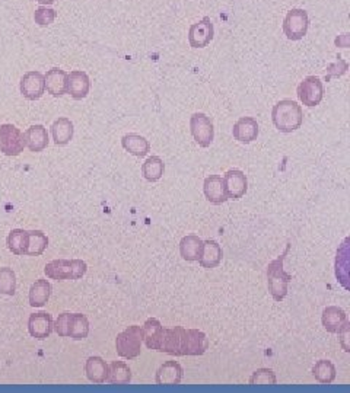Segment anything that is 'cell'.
Here are the masks:
<instances>
[{
    "label": "cell",
    "mask_w": 350,
    "mask_h": 393,
    "mask_svg": "<svg viewBox=\"0 0 350 393\" xmlns=\"http://www.w3.org/2000/svg\"><path fill=\"white\" fill-rule=\"evenodd\" d=\"M207 348H209V338L204 332L175 326L173 330H165L164 328L158 351L175 357H197L203 356Z\"/></svg>",
    "instance_id": "6da1fadb"
},
{
    "label": "cell",
    "mask_w": 350,
    "mask_h": 393,
    "mask_svg": "<svg viewBox=\"0 0 350 393\" xmlns=\"http://www.w3.org/2000/svg\"><path fill=\"white\" fill-rule=\"evenodd\" d=\"M271 120L280 133H292L301 128L304 123V111L298 102L282 99L271 110Z\"/></svg>",
    "instance_id": "7a4b0ae2"
},
{
    "label": "cell",
    "mask_w": 350,
    "mask_h": 393,
    "mask_svg": "<svg viewBox=\"0 0 350 393\" xmlns=\"http://www.w3.org/2000/svg\"><path fill=\"white\" fill-rule=\"evenodd\" d=\"M291 245H286V249L284 252L278 256L276 259H273L267 265V285H269V292L273 297L275 301H282L288 294V287L292 281V275L289 272L284 271V258L289 254Z\"/></svg>",
    "instance_id": "3957f363"
},
{
    "label": "cell",
    "mask_w": 350,
    "mask_h": 393,
    "mask_svg": "<svg viewBox=\"0 0 350 393\" xmlns=\"http://www.w3.org/2000/svg\"><path fill=\"white\" fill-rule=\"evenodd\" d=\"M88 271L86 262L82 259H55L48 262L44 272L51 280H79Z\"/></svg>",
    "instance_id": "277c9868"
},
{
    "label": "cell",
    "mask_w": 350,
    "mask_h": 393,
    "mask_svg": "<svg viewBox=\"0 0 350 393\" xmlns=\"http://www.w3.org/2000/svg\"><path fill=\"white\" fill-rule=\"evenodd\" d=\"M142 341H144L142 326L132 325L126 328V330L115 338L117 354L126 360H133L139 357L142 352Z\"/></svg>",
    "instance_id": "5b68a950"
},
{
    "label": "cell",
    "mask_w": 350,
    "mask_h": 393,
    "mask_svg": "<svg viewBox=\"0 0 350 393\" xmlns=\"http://www.w3.org/2000/svg\"><path fill=\"white\" fill-rule=\"evenodd\" d=\"M309 28L308 12L300 8L291 9L283 19V32L291 41H300Z\"/></svg>",
    "instance_id": "8992f818"
},
{
    "label": "cell",
    "mask_w": 350,
    "mask_h": 393,
    "mask_svg": "<svg viewBox=\"0 0 350 393\" xmlns=\"http://www.w3.org/2000/svg\"><path fill=\"white\" fill-rule=\"evenodd\" d=\"M191 136L200 148H209L215 139L213 123L203 112H194L190 118Z\"/></svg>",
    "instance_id": "52a82bcc"
},
{
    "label": "cell",
    "mask_w": 350,
    "mask_h": 393,
    "mask_svg": "<svg viewBox=\"0 0 350 393\" xmlns=\"http://www.w3.org/2000/svg\"><path fill=\"white\" fill-rule=\"evenodd\" d=\"M25 149V136L14 124L0 125V152L6 156H18Z\"/></svg>",
    "instance_id": "ba28073f"
},
{
    "label": "cell",
    "mask_w": 350,
    "mask_h": 393,
    "mask_svg": "<svg viewBox=\"0 0 350 393\" xmlns=\"http://www.w3.org/2000/svg\"><path fill=\"white\" fill-rule=\"evenodd\" d=\"M298 98L308 108L320 105L324 98V85L318 76H307L304 81L298 85Z\"/></svg>",
    "instance_id": "9c48e42d"
},
{
    "label": "cell",
    "mask_w": 350,
    "mask_h": 393,
    "mask_svg": "<svg viewBox=\"0 0 350 393\" xmlns=\"http://www.w3.org/2000/svg\"><path fill=\"white\" fill-rule=\"evenodd\" d=\"M215 35L213 23L209 17L193 23L188 28V43L191 48H204L212 43Z\"/></svg>",
    "instance_id": "30bf717a"
},
{
    "label": "cell",
    "mask_w": 350,
    "mask_h": 393,
    "mask_svg": "<svg viewBox=\"0 0 350 393\" xmlns=\"http://www.w3.org/2000/svg\"><path fill=\"white\" fill-rule=\"evenodd\" d=\"M224 187L228 200H241L249 191V179L240 169H231L224 177Z\"/></svg>",
    "instance_id": "8fae6325"
},
{
    "label": "cell",
    "mask_w": 350,
    "mask_h": 393,
    "mask_svg": "<svg viewBox=\"0 0 350 393\" xmlns=\"http://www.w3.org/2000/svg\"><path fill=\"white\" fill-rule=\"evenodd\" d=\"M19 89H21V94L28 101L40 99L46 92L44 74L40 72H35V70L25 73L21 79Z\"/></svg>",
    "instance_id": "7c38bea8"
},
{
    "label": "cell",
    "mask_w": 350,
    "mask_h": 393,
    "mask_svg": "<svg viewBox=\"0 0 350 393\" xmlns=\"http://www.w3.org/2000/svg\"><path fill=\"white\" fill-rule=\"evenodd\" d=\"M184 376L183 367L177 361H165L159 369L157 370V376H155V382L159 386H177L181 383Z\"/></svg>",
    "instance_id": "4fadbf2b"
},
{
    "label": "cell",
    "mask_w": 350,
    "mask_h": 393,
    "mask_svg": "<svg viewBox=\"0 0 350 393\" xmlns=\"http://www.w3.org/2000/svg\"><path fill=\"white\" fill-rule=\"evenodd\" d=\"M321 322L324 330L330 334H339L344 326L349 325L347 314L342 308L337 306H327L322 310Z\"/></svg>",
    "instance_id": "5bb4252c"
},
{
    "label": "cell",
    "mask_w": 350,
    "mask_h": 393,
    "mask_svg": "<svg viewBox=\"0 0 350 393\" xmlns=\"http://www.w3.org/2000/svg\"><path fill=\"white\" fill-rule=\"evenodd\" d=\"M233 139L240 143L249 144L257 140L258 137V123L253 117H241L240 120L233 124L232 128Z\"/></svg>",
    "instance_id": "9a60e30c"
},
{
    "label": "cell",
    "mask_w": 350,
    "mask_h": 393,
    "mask_svg": "<svg viewBox=\"0 0 350 393\" xmlns=\"http://www.w3.org/2000/svg\"><path fill=\"white\" fill-rule=\"evenodd\" d=\"M203 192H204L206 200L215 205L224 204L228 200L225 187H224V178L219 175H211L204 179Z\"/></svg>",
    "instance_id": "2e32d148"
},
{
    "label": "cell",
    "mask_w": 350,
    "mask_h": 393,
    "mask_svg": "<svg viewBox=\"0 0 350 393\" xmlns=\"http://www.w3.org/2000/svg\"><path fill=\"white\" fill-rule=\"evenodd\" d=\"M53 318L46 312L32 313L28 321V331L32 338L46 339L53 332Z\"/></svg>",
    "instance_id": "e0dca14e"
},
{
    "label": "cell",
    "mask_w": 350,
    "mask_h": 393,
    "mask_svg": "<svg viewBox=\"0 0 350 393\" xmlns=\"http://www.w3.org/2000/svg\"><path fill=\"white\" fill-rule=\"evenodd\" d=\"M90 90V81L85 72L73 70L68 74V94L76 99L81 101L88 97Z\"/></svg>",
    "instance_id": "ac0fdd59"
},
{
    "label": "cell",
    "mask_w": 350,
    "mask_h": 393,
    "mask_svg": "<svg viewBox=\"0 0 350 393\" xmlns=\"http://www.w3.org/2000/svg\"><path fill=\"white\" fill-rule=\"evenodd\" d=\"M44 82H46V89L50 95L61 97L64 94H68V73L64 70L59 68L50 69L44 76Z\"/></svg>",
    "instance_id": "d6986e66"
},
{
    "label": "cell",
    "mask_w": 350,
    "mask_h": 393,
    "mask_svg": "<svg viewBox=\"0 0 350 393\" xmlns=\"http://www.w3.org/2000/svg\"><path fill=\"white\" fill-rule=\"evenodd\" d=\"M23 136H25V146L34 153H40L48 146L47 128L41 124L31 125L27 131H25Z\"/></svg>",
    "instance_id": "ffe728a7"
},
{
    "label": "cell",
    "mask_w": 350,
    "mask_h": 393,
    "mask_svg": "<svg viewBox=\"0 0 350 393\" xmlns=\"http://www.w3.org/2000/svg\"><path fill=\"white\" fill-rule=\"evenodd\" d=\"M222 256H224L222 248H220V245L216 241L213 239L203 241L202 255L199 258V264L203 268H207V270L216 268L220 264V261H222Z\"/></svg>",
    "instance_id": "44dd1931"
},
{
    "label": "cell",
    "mask_w": 350,
    "mask_h": 393,
    "mask_svg": "<svg viewBox=\"0 0 350 393\" xmlns=\"http://www.w3.org/2000/svg\"><path fill=\"white\" fill-rule=\"evenodd\" d=\"M85 372H86V377L89 379V382H93L95 385H102L107 382L108 364L101 357L93 356L86 360Z\"/></svg>",
    "instance_id": "7402d4cb"
},
{
    "label": "cell",
    "mask_w": 350,
    "mask_h": 393,
    "mask_svg": "<svg viewBox=\"0 0 350 393\" xmlns=\"http://www.w3.org/2000/svg\"><path fill=\"white\" fill-rule=\"evenodd\" d=\"M73 123L66 117H60L51 124V136H53V140L57 146H66V144H69L73 139Z\"/></svg>",
    "instance_id": "603a6c76"
},
{
    "label": "cell",
    "mask_w": 350,
    "mask_h": 393,
    "mask_svg": "<svg viewBox=\"0 0 350 393\" xmlns=\"http://www.w3.org/2000/svg\"><path fill=\"white\" fill-rule=\"evenodd\" d=\"M142 332H144V341H145L148 350L158 351L159 350V344H161L162 332H164L162 323L158 319L149 318L144 323V326H142Z\"/></svg>",
    "instance_id": "cb8c5ba5"
},
{
    "label": "cell",
    "mask_w": 350,
    "mask_h": 393,
    "mask_svg": "<svg viewBox=\"0 0 350 393\" xmlns=\"http://www.w3.org/2000/svg\"><path fill=\"white\" fill-rule=\"evenodd\" d=\"M121 146L126 152H128L136 157H145L150 150L149 140H146L144 136L136 134V133L123 136Z\"/></svg>",
    "instance_id": "d4e9b609"
},
{
    "label": "cell",
    "mask_w": 350,
    "mask_h": 393,
    "mask_svg": "<svg viewBox=\"0 0 350 393\" xmlns=\"http://www.w3.org/2000/svg\"><path fill=\"white\" fill-rule=\"evenodd\" d=\"M203 249V241L196 234H187L179 242V254L188 262L199 261Z\"/></svg>",
    "instance_id": "484cf974"
},
{
    "label": "cell",
    "mask_w": 350,
    "mask_h": 393,
    "mask_svg": "<svg viewBox=\"0 0 350 393\" xmlns=\"http://www.w3.org/2000/svg\"><path fill=\"white\" fill-rule=\"evenodd\" d=\"M107 382L110 385L123 386L132 382V370L124 361H113L108 365Z\"/></svg>",
    "instance_id": "4316f807"
},
{
    "label": "cell",
    "mask_w": 350,
    "mask_h": 393,
    "mask_svg": "<svg viewBox=\"0 0 350 393\" xmlns=\"http://www.w3.org/2000/svg\"><path fill=\"white\" fill-rule=\"evenodd\" d=\"M51 284L44 280L38 279L30 288V305L32 308H43L51 296Z\"/></svg>",
    "instance_id": "83f0119b"
},
{
    "label": "cell",
    "mask_w": 350,
    "mask_h": 393,
    "mask_svg": "<svg viewBox=\"0 0 350 393\" xmlns=\"http://www.w3.org/2000/svg\"><path fill=\"white\" fill-rule=\"evenodd\" d=\"M8 248L12 254L15 255H27L28 249V232L23 229H14L8 236Z\"/></svg>",
    "instance_id": "f1b7e54d"
},
{
    "label": "cell",
    "mask_w": 350,
    "mask_h": 393,
    "mask_svg": "<svg viewBox=\"0 0 350 393\" xmlns=\"http://www.w3.org/2000/svg\"><path fill=\"white\" fill-rule=\"evenodd\" d=\"M165 170V163L159 156H150L145 161L144 166H142V174H144L145 179L149 182H158Z\"/></svg>",
    "instance_id": "f546056e"
},
{
    "label": "cell",
    "mask_w": 350,
    "mask_h": 393,
    "mask_svg": "<svg viewBox=\"0 0 350 393\" xmlns=\"http://www.w3.org/2000/svg\"><path fill=\"white\" fill-rule=\"evenodd\" d=\"M336 365L330 360H320L313 367V376L321 385H330L336 379Z\"/></svg>",
    "instance_id": "4dcf8cb0"
},
{
    "label": "cell",
    "mask_w": 350,
    "mask_h": 393,
    "mask_svg": "<svg viewBox=\"0 0 350 393\" xmlns=\"http://www.w3.org/2000/svg\"><path fill=\"white\" fill-rule=\"evenodd\" d=\"M48 246V238L41 230L28 232V249L27 255L40 256Z\"/></svg>",
    "instance_id": "1f68e13d"
},
{
    "label": "cell",
    "mask_w": 350,
    "mask_h": 393,
    "mask_svg": "<svg viewBox=\"0 0 350 393\" xmlns=\"http://www.w3.org/2000/svg\"><path fill=\"white\" fill-rule=\"evenodd\" d=\"M88 334H89L88 318L82 313H72L69 336L76 341H81V339H85Z\"/></svg>",
    "instance_id": "d6a6232c"
},
{
    "label": "cell",
    "mask_w": 350,
    "mask_h": 393,
    "mask_svg": "<svg viewBox=\"0 0 350 393\" xmlns=\"http://www.w3.org/2000/svg\"><path fill=\"white\" fill-rule=\"evenodd\" d=\"M17 293V275L12 268H0V294L14 296Z\"/></svg>",
    "instance_id": "836d02e7"
},
{
    "label": "cell",
    "mask_w": 350,
    "mask_h": 393,
    "mask_svg": "<svg viewBox=\"0 0 350 393\" xmlns=\"http://www.w3.org/2000/svg\"><path fill=\"white\" fill-rule=\"evenodd\" d=\"M276 382V373L271 369H258L250 377L251 386H275Z\"/></svg>",
    "instance_id": "e575fe53"
},
{
    "label": "cell",
    "mask_w": 350,
    "mask_h": 393,
    "mask_svg": "<svg viewBox=\"0 0 350 393\" xmlns=\"http://www.w3.org/2000/svg\"><path fill=\"white\" fill-rule=\"evenodd\" d=\"M57 18V12L51 8L47 6H41L38 8L34 13V21L37 25L40 26H48L55 22V19Z\"/></svg>",
    "instance_id": "d590c367"
},
{
    "label": "cell",
    "mask_w": 350,
    "mask_h": 393,
    "mask_svg": "<svg viewBox=\"0 0 350 393\" xmlns=\"http://www.w3.org/2000/svg\"><path fill=\"white\" fill-rule=\"evenodd\" d=\"M70 318L72 313H61L53 323V330L59 336H69L70 332Z\"/></svg>",
    "instance_id": "8d00e7d4"
},
{
    "label": "cell",
    "mask_w": 350,
    "mask_h": 393,
    "mask_svg": "<svg viewBox=\"0 0 350 393\" xmlns=\"http://www.w3.org/2000/svg\"><path fill=\"white\" fill-rule=\"evenodd\" d=\"M37 2H38V3H41V5H46V6H47V5H53V3L56 2V0H37Z\"/></svg>",
    "instance_id": "74e56055"
}]
</instances>
